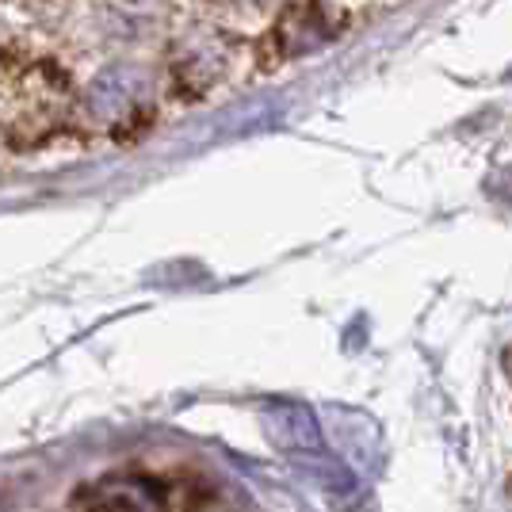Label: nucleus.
Here are the masks:
<instances>
[{"label":"nucleus","mask_w":512,"mask_h":512,"mask_svg":"<svg viewBox=\"0 0 512 512\" xmlns=\"http://www.w3.org/2000/svg\"><path fill=\"white\" fill-rule=\"evenodd\" d=\"M142 69H134V65H115V69H107L104 77L96 81L92 88V111L96 115H104V119H115V115H123L127 107H134V100L142 96Z\"/></svg>","instance_id":"2"},{"label":"nucleus","mask_w":512,"mask_h":512,"mask_svg":"<svg viewBox=\"0 0 512 512\" xmlns=\"http://www.w3.org/2000/svg\"><path fill=\"white\" fill-rule=\"evenodd\" d=\"M264 428L272 436V444L291 455H306V451H321V432L314 413L302 402H268L264 406Z\"/></svg>","instance_id":"1"},{"label":"nucleus","mask_w":512,"mask_h":512,"mask_svg":"<svg viewBox=\"0 0 512 512\" xmlns=\"http://www.w3.org/2000/svg\"><path fill=\"white\" fill-rule=\"evenodd\" d=\"M291 459H295V467H299L318 490L329 493V497H356V478H352V470L344 467L341 459L325 455V448L306 451V455H291Z\"/></svg>","instance_id":"3"}]
</instances>
